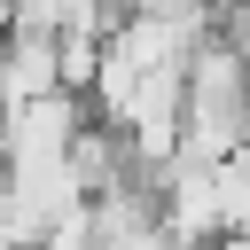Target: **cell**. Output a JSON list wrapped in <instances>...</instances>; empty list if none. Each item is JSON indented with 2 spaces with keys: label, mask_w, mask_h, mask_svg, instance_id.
I'll use <instances>...</instances> for the list:
<instances>
[{
  "label": "cell",
  "mask_w": 250,
  "mask_h": 250,
  "mask_svg": "<svg viewBox=\"0 0 250 250\" xmlns=\"http://www.w3.org/2000/svg\"><path fill=\"white\" fill-rule=\"evenodd\" d=\"M211 180H219V227H227V234H250V141L227 148V156L211 164Z\"/></svg>",
  "instance_id": "obj_1"
},
{
  "label": "cell",
  "mask_w": 250,
  "mask_h": 250,
  "mask_svg": "<svg viewBox=\"0 0 250 250\" xmlns=\"http://www.w3.org/2000/svg\"><path fill=\"white\" fill-rule=\"evenodd\" d=\"M195 250H250V234H211V242H195Z\"/></svg>",
  "instance_id": "obj_2"
}]
</instances>
